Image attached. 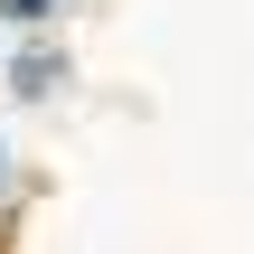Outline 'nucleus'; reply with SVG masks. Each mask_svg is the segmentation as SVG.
Returning a JSON list of instances; mask_svg holds the SVG:
<instances>
[{
	"mask_svg": "<svg viewBox=\"0 0 254 254\" xmlns=\"http://www.w3.org/2000/svg\"><path fill=\"white\" fill-rule=\"evenodd\" d=\"M85 0H0V28H66Z\"/></svg>",
	"mask_w": 254,
	"mask_h": 254,
	"instance_id": "obj_3",
	"label": "nucleus"
},
{
	"mask_svg": "<svg viewBox=\"0 0 254 254\" xmlns=\"http://www.w3.org/2000/svg\"><path fill=\"white\" fill-rule=\"evenodd\" d=\"M66 94H75L66 28H0V104L9 113H57Z\"/></svg>",
	"mask_w": 254,
	"mask_h": 254,
	"instance_id": "obj_1",
	"label": "nucleus"
},
{
	"mask_svg": "<svg viewBox=\"0 0 254 254\" xmlns=\"http://www.w3.org/2000/svg\"><path fill=\"white\" fill-rule=\"evenodd\" d=\"M28 189H38V179H28V151H19V132L0 123V245H9V226L28 217Z\"/></svg>",
	"mask_w": 254,
	"mask_h": 254,
	"instance_id": "obj_2",
	"label": "nucleus"
}]
</instances>
